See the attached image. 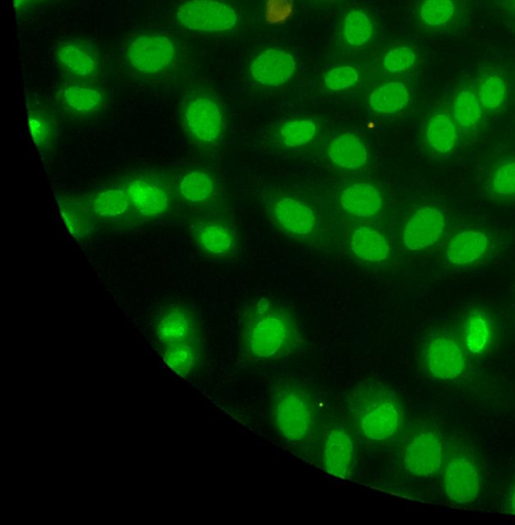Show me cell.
I'll use <instances>...</instances> for the list:
<instances>
[{"instance_id": "6da1fadb", "label": "cell", "mask_w": 515, "mask_h": 525, "mask_svg": "<svg viewBox=\"0 0 515 525\" xmlns=\"http://www.w3.org/2000/svg\"><path fill=\"white\" fill-rule=\"evenodd\" d=\"M301 344V334L293 315L268 299H260L247 311L243 325V345L252 360L284 358Z\"/></svg>"}, {"instance_id": "7a4b0ae2", "label": "cell", "mask_w": 515, "mask_h": 525, "mask_svg": "<svg viewBox=\"0 0 515 525\" xmlns=\"http://www.w3.org/2000/svg\"><path fill=\"white\" fill-rule=\"evenodd\" d=\"M347 409L355 429L373 442L392 439L401 432L405 423L399 395L376 382L356 386L349 394Z\"/></svg>"}, {"instance_id": "3957f363", "label": "cell", "mask_w": 515, "mask_h": 525, "mask_svg": "<svg viewBox=\"0 0 515 525\" xmlns=\"http://www.w3.org/2000/svg\"><path fill=\"white\" fill-rule=\"evenodd\" d=\"M274 427L292 444L306 443L318 426V411L310 393L295 384L277 389L272 399Z\"/></svg>"}, {"instance_id": "277c9868", "label": "cell", "mask_w": 515, "mask_h": 525, "mask_svg": "<svg viewBox=\"0 0 515 525\" xmlns=\"http://www.w3.org/2000/svg\"><path fill=\"white\" fill-rule=\"evenodd\" d=\"M126 59L137 73L149 78H160L172 74L178 68L180 52L170 35L146 33L130 40Z\"/></svg>"}, {"instance_id": "5b68a950", "label": "cell", "mask_w": 515, "mask_h": 525, "mask_svg": "<svg viewBox=\"0 0 515 525\" xmlns=\"http://www.w3.org/2000/svg\"><path fill=\"white\" fill-rule=\"evenodd\" d=\"M133 209L143 223L167 216L173 209L174 182L160 173H143L123 182Z\"/></svg>"}, {"instance_id": "8992f818", "label": "cell", "mask_w": 515, "mask_h": 525, "mask_svg": "<svg viewBox=\"0 0 515 525\" xmlns=\"http://www.w3.org/2000/svg\"><path fill=\"white\" fill-rule=\"evenodd\" d=\"M443 471L444 489L450 502L466 506L478 500L482 491L481 471L469 452L459 447L449 448Z\"/></svg>"}, {"instance_id": "52a82bcc", "label": "cell", "mask_w": 515, "mask_h": 525, "mask_svg": "<svg viewBox=\"0 0 515 525\" xmlns=\"http://www.w3.org/2000/svg\"><path fill=\"white\" fill-rule=\"evenodd\" d=\"M182 118L189 137L198 145L219 146L225 137V120L220 105L203 95L187 99L182 108Z\"/></svg>"}, {"instance_id": "ba28073f", "label": "cell", "mask_w": 515, "mask_h": 525, "mask_svg": "<svg viewBox=\"0 0 515 525\" xmlns=\"http://www.w3.org/2000/svg\"><path fill=\"white\" fill-rule=\"evenodd\" d=\"M422 359L427 373L434 379L452 382L467 370V353L451 333L433 334L424 346Z\"/></svg>"}, {"instance_id": "9c48e42d", "label": "cell", "mask_w": 515, "mask_h": 525, "mask_svg": "<svg viewBox=\"0 0 515 525\" xmlns=\"http://www.w3.org/2000/svg\"><path fill=\"white\" fill-rule=\"evenodd\" d=\"M446 450L443 438L431 429H420L406 440L402 452L405 470L417 478H431L444 466Z\"/></svg>"}, {"instance_id": "30bf717a", "label": "cell", "mask_w": 515, "mask_h": 525, "mask_svg": "<svg viewBox=\"0 0 515 525\" xmlns=\"http://www.w3.org/2000/svg\"><path fill=\"white\" fill-rule=\"evenodd\" d=\"M184 28L205 33L225 32L239 22V14L220 0H185L176 12Z\"/></svg>"}, {"instance_id": "8fae6325", "label": "cell", "mask_w": 515, "mask_h": 525, "mask_svg": "<svg viewBox=\"0 0 515 525\" xmlns=\"http://www.w3.org/2000/svg\"><path fill=\"white\" fill-rule=\"evenodd\" d=\"M89 198L99 226L125 228L142 223L133 209L123 183L99 189Z\"/></svg>"}, {"instance_id": "7c38bea8", "label": "cell", "mask_w": 515, "mask_h": 525, "mask_svg": "<svg viewBox=\"0 0 515 525\" xmlns=\"http://www.w3.org/2000/svg\"><path fill=\"white\" fill-rule=\"evenodd\" d=\"M268 212L272 221L296 238L310 237L318 226L315 212L303 201L288 195L271 199Z\"/></svg>"}, {"instance_id": "4fadbf2b", "label": "cell", "mask_w": 515, "mask_h": 525, "mask_svg": "<svg viewBox=\"0 0 515 525\" xmlns=\"http://www.w3.org/2000/svg\"><path fill=\"white\" fill-rule=\"evenodd\" d=\"M447 227L446 217L438 208L423 206L409 218L402 232L404 247L410 252L423 251L437 244Z\"/></svg>"}, {"instance_id": "5bb4252c", "label": "cell", "mask_w": 515, "mask_h": 525, "mask_svg": "<svg viewBox=\"0 0 515 525\" xmlns=\"http://www.w3.org/2000/svg\"><path fill=\"white\" fill-rule=\"evenodd\" d=\"M190 232L198 250L218 259L230 260L236 253V235L229 223L221 220H197Z\"/></svg>"}, {"instance_id": "9a60e30c", "label": "cell", "mask_w": 515, "mask_h": 525, "mask_svg": "<svg viewBox=\"0 0 515 525\" xmlns=\"http://www.w3.org/2000/svg\"><path fill=\"white\" fill-rule=\"evenodd\" d=\"M61 112L71 119H90L99 114L106 106V94L103 90L82 82L64 85L56 95Z\"/></svg>"}, {"instance_id": "2e32d148", "label": "cell", "mask_w": 515, "mask_h": 525, "mask_svg": "<svg viewBox=\"0 0 515 525\" xmlns=\"http://www.w3.org/2000/svg\"><path fill=\"white\" fill-rule=\"evenodd\" d=\"M322 462L325 470L336 477H348L355 463V444L343 426L330 427L323 438Z\"/></svg>"}, {"instance_id": "e0dca14e", "label": "cell", "mask_w": 515, "mask_h": 525, "mask_svg": "<svg viewBox=\"0 0 515 525\" xmlns=\"http://www.w3.org/2000/svg\"><path fill=\"white\" fill-rule=\"evenodd\" d=\"M55 58L75 82H90L101 72L96 52L81 40H65L60 43L55 50Z\"/></svg>"}, {"instance_id": "ac0fdd59", "label": "cell", "mask_w": 515, "mask_h": 525, "mask_svg": "<svg viewBox=\"0 0 515 525\" xmlns=\"http://www.w3.org/2000/svg\"><path fill=\"white\" fill-rule=\"evenodd\" d=\"M496 339V325L492 315L482 308L466 313L461 326V343L467 355L483 357Z\"/></svg>"}, {"instance_id": "d6986e66", "label": "cell", "mask_w": 515, "mask_h": 525, "mask_svg": "<svg viewBox=\"0 0 515 525\" xmlns=\"http://www.w3.org/2000/svg\"><path fill=\"white\" fill-rule=\"evenodd\" d=\"M58 207L69 233L77 241H85L99 226L87 195L67 194L60 197Z\"/></svg>"}, {"instance_id": "ffe728a7", "label": "cell", "mask_w": 515, "mask_h": 525, "mask_svg": "<svg viewBox=\"0 0 515 525\" xmlns=\"http://www.w3.org/2000/svg\"><path fill=\"white\" fill-rule=\"evenodd\" d=\"M296 71L294 57L277 49L266 50L261 53L251 65V74L256 82L266 87H280L285 85Z\"/></svg>"}, {"instance_id": "44dd1931", "label": "cell", "mask_w": 515, "mask_h": 525, "mask_svg": "<svg viewBox=\"0 0 515 525\" xmlns=\"http://www.w3.org/2000/svg\"><path fill=\"white\" fill-rule=\"evenodd\" d=\"M490 244L489 236L481 230L460 231L449 240L446 259L456 267L472 265L486 257Z\"/></svg>"}, {"instance_id": "7402d4cb", "label": "cell", "mask_w": 515, "mask_h": 525, "mask_svg": "<svg viewBox=\"0 0 515 525\" xmlns=\"http://www.w3.org/2000/svg\"><path fill=\"white\" fill-rule=\"evenodd\" d=\"M177 198L190 208H201L212 203L217 195V186L212 176L204 170L194 169L177 178Z\"/></svg>"}, {"instance_id": "603a6c76", "label": "cell", "mask_w": 515, "mask_h": 525, "mask_svg": "<svg viewBox=\"0 0 515 525\" xmlns=\"http://www.w3.org/2000/svg\"><path fill=\"white\" fill-rule=\"evenodd\" d=\"M326 153L334 166L346 171L364 168L369 159L366 144L352 133H343L333 138L327 146Z\"/></svg>"}, {"instance_id": "cb8c5ba5", "label": "cell", "mask_w": 515, "mask_h": 525, "mask_svg": "<svg viewBox=\"0 0 515 525\" xmlns=\"http://www.w3.org/2000/svg\"><path fill=\"white\" fill-rule=\"evenodd\" d=\"M342 210L356 218H372L380 213L383 199L379 190L368 183H354L340 195Z\"/></svg>"}, {"instance_id": "d4e9b609", "label": "cell", "mask_w": 515, "mask_h": 525, "mask_svg": "<svg viewBox=\"0 0 515 525\" xmlns=\"http://www.w3.org/2000/svg\"><path fill=\"white\" fill-rule=\"evenodd\" d=\"M28 123L32 140L39 153L51 154L60 138L57 117L42 105H31L28 109Z\"/></svg>"}, {"instance_id": "484cf974", "label": "cell", "mask_w": 515, "mask_h": 525, "mask_svg": "<svg viewBox=\"0 0 515 525\" xmlns=\"http://www.w3.org/2000/svg\"><path fill=\"white\" fill-rule=\"evenodd\" d=\"M349 245L356 258L368 263L384 262L390 254L387 238L368 226L356 228L350 236Z\"/></svg>"}, {"instance_id": "4316f807", "label": "cell", "mask_w": 515, "mask_h": 525, "mask_svg": "<svg viewBox=\"0 0 515 525\" xmlns=\"http://www.w3.org/2000/svg\"><path fill=\"white\" fill-rule=\"evenodd\" d=\"M458 138V125L450 115L438 113L429 119L425 131V140L434 153L441 155L451 153L457 145Z\"/></svg>"}, {"instance_id": "83f0119b", "label": "cell", "mask_w": 515, "mask_h": 525, "mask_svg": "<svg viewBox=\"0 0 515 525\" xmlns=\"http://www.w3.org/2000/svg\"><path fill=\"white\" fill-rule=\"evenodd\" d=\"M410 102L407 86L391 82L377 88L369 97L370 108L381 115H392L404 110Z\"/></svg>"}, {"instance_id": "f1b7e54d", "label": "cell", "mask_w": 515, "mask_h": 525, "mask_svg": "<svg viewBox=\"0 0 515 525\" xmlns=\"http://www.w3.org/2000/svg\"><path fill=\"white\" fill-rule=\"evenodd\" d=\"M319 128L311 118H293L286 121L277 133L281 145L297 149L309 145L318 135Z\"/></svg>"}, {"instance_id": "f546056e", "label": "cell", "mask_w": 515, "mask_h": 525, "mask_svg": "<svg viewBox=\"0 0 515 525\" xmlns=\"http://www.w3.org/2000/svg\"><path fill=\"white\" fill-rule=\"evenodd\" d=\"M453 113L458 127L471 131L480 125L484 108L477 95L463 90L455 99Z\"/></svg>"}, {"instance_id": "4dcf8cb0", "label": "cell", "mask_w": 515, "mask_h": 525, "mask_svg": "<svg viewBox=\"0 0 515 525\" xmlns=\"http://www.w3.org/2000/svg\"><path fill=\"white\" fill-rule=\"evenodd\" d=\"M374 33L369 16L362 11H351L344 19L343 34L347 44L360 48L367 45Z\"/></svg>"}, {"instance_id": "1f68e13d", "label": "cell", "mask_w": 515, "mask_h": 525, "mask_svg": "<svg viewBox=\"0 0 515 525\" xmlns=\"http://www.w3.org/2000/svg\"><path fill=\"white\" fill-rule=\"evenodd\" d=\"M490 191L500 200L515 199V157H509L499 163L490 178Z\"/></svg>"}, {"instance_id": "d6a6232c", "label": "cell", "mask_w": 515, "mask_h": 525, "mask_svg": "<svg viewBox=\"0 0 515 525\" xmlns=\"http://www.w3.org/2000/svg\"><path fill=\"white\" fill-rule=\"evenodd\" d=\"M454 13L455 6L452 0H425L420 10L422 21L432 27L447 24Z\"/></svg>"}, {"instance_id": "836d02e7", "label": "cell", "mask_w": 515, "mask_h": 525, "mask_svg": "<svg viewBox=\"0 0 515 525\" xmlns=\"http://www.w3.org/2000/svg\"><path fill=\"white\" fill-rule=\"evenodd\" d=\"M506 97V85L500 76H490L482 84L479 91V100L486 110L499 109Z\"/></svg>"}, {"instance_id": "e575fe53", "label": "cell", "mask_w": 515, "mask_h": 525, "mask_svg": "<svg viewBox=\"0 0 515 525\" xmlns=\"http://www.w3.org/2000/svg\"><path fill=\"white\" fill-rule=\"evenodd\" d=\"M360 74L352 66L333 68L325 77V85L332 92H342L358 84Z\"/></svg>"}, {"instance_id": "d590c367", "label": "cell", "mask_w": 515, "mask_h": 525, "mask_svg": "<svg viewBox=\"0 0 515 525\" xmlns=\"http://www.w3.org/2000/svg\"><path fill=\"white\" fill-rule=\"evenodd\" d=\"M416 54L407 47H400L389 51L384 59L383 66L390 73H400L410 69L416 62Z\"/></svg>"}, {"instance_id": "8d00e7d4", "label": "cell", "mask_w": 515, "mask_h": 525, "mask_svg": "<svg viewBox=\"0 0 515 525\" xmlns=\"http://www.w3.org/2000/svg\"><path fill=\"white\" fill-rule=\"evenodd\" d=\"M42 2L43 0H15V7L18 10H24L41 4Z\"/></svg>"}, {"instance_id": "74e56055", "label": "cell", "mask_w": 515, "mask_h": 525, "mask_svg": "<svg viewBox=\"0 0 515 525\" xmlns=\"http://www.w3.org/2000/svg\"><path fill=\"white\" fill-rule=\"evenodd\" d=\"M509 511L515 515V480L512 483L509 493Z\"/></svg>"}]
</instances>
